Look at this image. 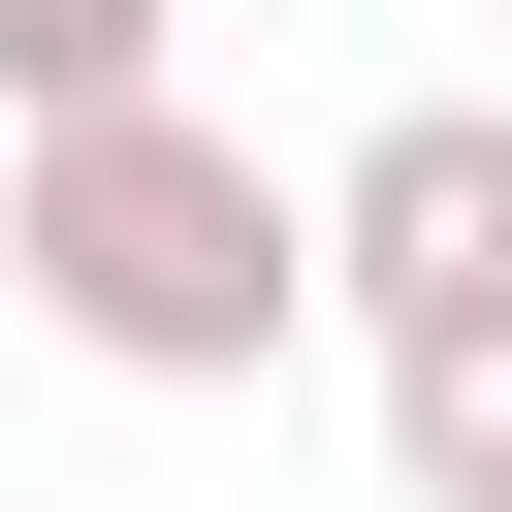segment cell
Instances as JSON below:
<instances>
[{"instance_id": "cell-3", "label": "cell", "mask_w": 512, "mask_h": 512, "mask_svg": "<svg viewBox=\"0 0 512 512\" xmlns=\"http://www.w3.org/2000/svg\"><path fill=\"white\" fill-rule=\"evenodd\" d=\"M352 384H384V512H512V288L352 320Z\"/></svg>"}, {"instance_id": "cell-1", "label": "cell", "mask_w": 512, "mask_h": 512, "mask_svg": "<svg viewBox=\"0 0 512 512\" xmlns=\"http://www.w3.org/2000/svg\"><path fill=\"white\" fill-rule=\"evenodd\" d=\"M0 288H32L96 384H288V352H320V192H288L256 128H192V64H160V96L0 128Z\"/></svg>"}, {"instance_id": "cell-2", "label": "cell", "mask_w": 512, "mask_h": 512, "mask_svg": "<svg viewBox=\"0 0 512 512\" xmlns=\"http://www.w3.org/2000/svg\"><path fill=\"white\" fill-rule=\"evenodd\" d=\"M416 288H512V96H384L320 160V320H416Z\"/></svg>"}, {"instance_id": "cell-4", "label": "cell", "mask_w": 512, "mask_h": 512, "mask_svg": "<svg viewBox=\"0 0 512 512\" xmlns=\"http://www.w3.org/2000/svg\"><path fill=\"white\" fill-rule=\"evenodd\" d=\"M192 64V0H0V128H64V96H160Z\"/></svg>"}]
</instances>
